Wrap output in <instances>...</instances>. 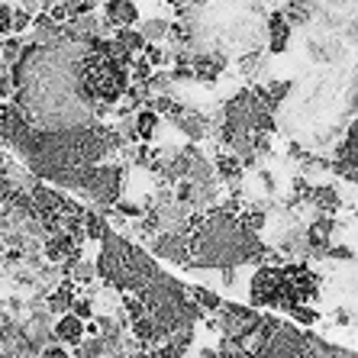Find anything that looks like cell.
Segmentation results:
<instances>
[{"label":"cell","mask_w":358,"mask_h":358,"mask_svg":"<svg viewBox=\"0 0 358 358\" xmlns=\"http://www.w3.org/2000/svg\"><path fill=\"white\" fill-rule=\"evenodd\" d=\"M265 245L255 233H249L239 223V217L226 213L223 207H213L200 217V223L191 233V268H242L262 265L265 262Z\"/></svg>","instance_id":"1"},{"label":"cell","mask_w":358,"mask_h":358,"mask_svg":"<svg viewBox=\"0 0 358 358\" xmlns=\"http://www.w3.org/2000/svg\"><path fill=\"white\" fill-rule=\"evenodd\" d=\"M123 175H126V168L123 165H113V162H100V165H94L84 197L91 200V203H97L100 213L113 210V207H117V200L123 197V184H126Z\"/></svg>","instance_id":"2"},{"label":"cell","mask_w":358,"mask_h":358,"mask_svg":"<svg viewBox=\"0 0 358 358\" xmlns=\"http://www.w3.org/2000/svg\"><path fill=\"white\" fill-rule=\"evenodd\" d=\"M252 355L255 358H303L307 355V339L300 329L287 323H275L271 333L262 336L255 345H252Z\"/></svg>","instance_id":"3"},{"label":"cell","mask_w":358,"mask_h":358,"mask_svg":"<svg viewBox=\"0 0 358 358\" xmlns=\"http://www.w3.org/2000/svg\"><path fill=\"white\" fill-rule=\"evenodd\" d=\"M152 255L171 262V265H191V236L181 233H159L149 239Z\"/></svg>","instance_id":"4"},{"label":"cell","mask_w":358,"mask_h":358,"mask_svg":"<svg viewBox=\"0 0 358 358\" xmlns=\"http://www.w3.org/2000/svg\"><path fill=\"white\" fill-rule=\"evenodd\" d=\"M103 23L110 29H133L139 23V7L136 0H107L103 3Z\"/></svg>","instance_id":"5"},{"label":"cell","mask_w":358,"mask_h":358,"mask_svg":"<svg viewBox=\"0 0 358 358\" xmlns=\"http://www.w3.org/2000/svg\"><path fill=\"white\" fill-rule=\"evenodd\" d=\"M303 200H307V203L317 210V213H323V217H333L336 210L342 207L339 191H336L333 184H313V187H307Z\"/></svg>","instance_id":"6"},{"label":"cell","mask_w":358,"mask_h":358,"mask_svg":"<svg viewBox=\"0 0 358 358\" xmlns=\"http://www.w3.org/2000/svg\"><path fill=\"white\" fill-rule=\"evenodd\" d=\"M81 339H84V323L75 317V313L55 317V326H52V342H59V345H65V349H75Z\"/></svg>","instance_id":"7"},{"label":"cell","mask_w":358,"mask_h":358,"mask_svg":"<svg viewBox=\"0 0 358 358\" xmlns=\"http://www.w3.org/2000/svg\"><path fill=\"white\" fill-rule=\"evenodd\" d=\"M78 300V287L71 281H62V284H55L49 294H45V310H49L52 317H65V313H71V303Z\"/></svg>","instance_id":"8"},{"label":"cell","mask_w":358,"mask_h":358,"mask_svg":"<svg viewBox=\"0 0 358 358\" xmlns=\"http://www.w3.org/2000/svg\"><path fill=\"white\" fill-rule=\"evenodd\" d=\"M42 252H45L49 262H68V259H75V255H81V245L68 233H55L42 239Z\"/></svg>","instance_id":"9"},{"label":"cell","mask_w":358,"mask_h":358,"mask_svg":"<svg viewBox=\"0 0 358 358\" xmlns=\"http://www.w3.org/2000/svg\"><path fill=\"white\" fill-rule=\"evenodd\" d=\"M265 33H268V52L271 55H284L287 52V42H291V26L281 13H271L265 23Z\"/></svg>","instance_id":"10"},{"label":"cell","mask_w":358,"mask_h":358,"mask_svg":"<svg viewBox=\"0 0 358 358\" xmlns=\"http://www.w3.org/2000/svg\"><path fill=\"white\" fill-rule=\"evenodd\" d=\"M239 71L249 78V81L265 84V81H271V78H268V71H271V59L262 55V49H252V52H245V55L239 59Z\"/></svg>","instance_id":"11"},{"label":"cell","mask_w":358,"mask_h":358,"mask_svg":"<svg viewBox=\"0 0 358 358\" xmlns=\"http://www.w3.org/2000/svg\"><path fill=\"white\" fill-rule=\"evenodd\" d=\"M168 20H159V17H152V20H142L139 26H136V33L142 36V42L145 45H162V42L168 39Z\"/></svg>","instance_id":"12"},{"label":"cell","mask_w":358,"mask_h":358,"mask_svg":"<svg viewBox=\"0 0 358 358\" xmlns=\"http://www.w3.org/2000/svg\"><path fill=\"white\" fill-rule=\"evenodd\" d=\"M133 126H136V139L139 142H152L159 136V126H162V117L152 113V110H139L133 117Z\"/></svg>","instance_id":"13"},{"label":"cell","mask_w":358,"mask_h":358,"mask_svg":"<svg viewBox=\"0 0 358 358\" xmlns=\"http://www.w3.org/2000/svg\"><path fill=\"white\" fill-rule=\"evenodd\" d=\"M113 49L120 52V55H139V52H145V42H142V36L136 33V29H117L113 33Z\"/></svg>","instance_id":"14"},{"label":"cell","mask_w":358,"mask_h":358,"mask_svg":"<svg viewBox=\"0 0 358 358\" xmlns=\"http://www.w3.org/2000/svg\"><path fill=\"white\" fill-rule=\"evenodd\" d=\"M242 162L236 159V155H229V152H220L217 162H213V175L223 178V181H239L242 178Z\"/></svg>","instance_id":"15"},{"label":"cell","mask_w":358,"mask_h":358,"mask_svg":"<svg viewBox=\"0 0 358 358\" xmlns=\"http://www.w3.org/2000/svg\"><path fill=\"white\" fill-rule=\"evenodd\" d=\"M187 297L197 303L200 310H207V313H217L223 307V297L217 291H207V287H187Z\"/></svg>","instance_id":"16"},{"label":"cell","mask_w":358,"mask_h":358,"mask_svg":"<svg viewBox=\"0 0 358 358\" xmlns=\"http://www.w3.org/2000/svg\"><path fill=\"white\" fill-rule=\"evenodd\" d=\"M126 71H129V84H145L152 75H155V71H152V65L142 59V55H136V59L129 62V68H126Z\"/></svg>","instance_id":"17"},{"label":"cell","mask_w":358,"mask_h":358,"mask_svg":"<svg viewBox=\"0 0 358 358\" xmlns=\"http://www.w3.org/2000/svg\"><path fill=\"white\" fill-rule=\"evenodd\" d=\"M142 59L149 62L152 68H162V65L171 62V52H168L165 45H145V55H142Z\"/></svg>","instance_id":"18"},{"label":"cell","mask_w":358,"mask_h":358,"mask_svg":"<svg viewBox=\"0 0 358 358\" xmlns=\"http://www.w3.org/2000/svg\"><path fill=\"white\" fill-rule=\"evenodd\" d=\"M7 36H13V7L3 0L0 3V39H7Z\"/></svg>","instance_id":"19"},{"label":"cell","mask_w":358,"mask_h":358,"mask_svg":"<svg viewBox=\"0 0 358 358\" xmlns=\"http://www.w3.org/2000/svg\"><path fill=\"white\" fill-rule=\"evenodd\" d=\"M287 313H291V317L297 320V323H307V326L317 323V310H310L307 303H297V307H291Z\"/></svg>","instance_id":"20"},{"label":"cell","mask_w":358,"mask_h":358,"mask_svg":"<svg viewBox=\"0 0 358 358\" xmlns=\"http://www.w3.org/2000/svg\"><path fill=\"white\" fill-rule=\"evenodd\" d=\"M33 26V17L26 13V10H20V7H13V36H20V33H26Z\"/></svg>","instance_id":"21"},{"label":"cell","mask_w":358,"mask_h":358,"mask_svg":"<svg viewBox=\"0 0 358 358\" xmlns=\"http://www.w3.org/2000/svg\"><path fill=\"white\" fill-rule=\"evenodd\" d=\"M39 358H71V349H65L59 342H49V345L39 352Z\"/></svg>","instance_id":"22"},{"label":"cell","mask_w":358,"mask_h":358,"mask_svg":"<svg viewBox=\"0 0 358 358\" xmlns=\"http://www.w3.org/2000/svg\"><path fill=\"white\" fill-rule=\"evenodd\" d=\"M184 3H187V7H194V10H197V7H203L207 0H184Z\"/></svg>","instance_id":"23"},{"label":"cell","mask_w":358,"mask_h":358,"mask_svg":"<svg viewBox=\"0 0 358 358\" xmlns=\"http://www.w3.org/2000/svg\"><path fill=\"white\" fill-rule=\"evenodd\" d=\"M162 3H168V7H184V0H162Z\"/></svg>","instance_id":"24"},{"label":"cell","mask_w":358,"mask_h":358,"mask_svg":"<svg viewBox=\"0 0 358 358\" xmlns=\"http://www.w3.org/2000/svg\"><path fill=\"white\" fill-rule=\"evenodd\" d=\"M0 317H3V313H0Z\"/></svg>","instance_id":"25"},{"label":"cell","mask_w":358,"mask_h":358,"mask_svg":"<svg viewBox=\"0 0 358 358\" xmlns=\"http://www.w3.org/2000/svg\"><path fill=\"white\" fill-rule=\"evenodd\" d=\"M0 3H3V0H0Z\"/></svg>","instance_id":"26"}]
</instances>
